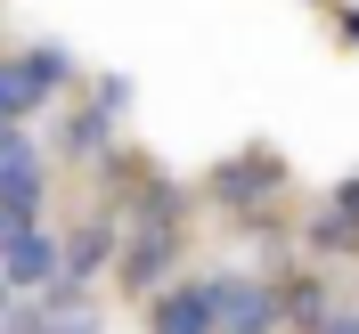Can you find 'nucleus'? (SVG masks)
I'll return each mask as SVG.
<instances>
[{
	"label": "nucleus",
	"mask_w": 359,
	"mask_h": 334,
	"mask_svg": "<svg viewBox=\"0 0 359 334\" xmlns=\"http://www.w3.org/2000/svg\"><path fill=\"white\" fill-rule=\"evenodd\" d=\"M147 326H156V334H221V326H212V293H204V277H188V286H163Z\"/></svg>",
	"instance_id": "7ed1b4c3"
},
{
	"label": "nucleus",
	"mask_w": 359,
	"mask_h": 334,
	"mask_svg": "<svg viewBox=\"0 0 359 334\" xmlns=\"http://www.w3.org/2000/svg\"><path fill=\"white\" fill-rule=\"evenodd\" d=\"M33 334H98L90 318H33Z\"/></svg>",
	"instance_id": "1a4fd4ad"
},
{
	"label": "nucleus",
	"mask_w": 359,
	"mask_h": 334,
	"mask_svg": "<svg viewBox=\"0 0 359 334\" xmlns=\"http://www.w3.org/2000/svg\"><path fill=\"white\" fill-rule=\"evenodd\" d=\"M204 293H212V326L221 334H269L278 326V293H269L262 277H245V269L204 277Z\"/></svg>",
	"instance_id": "f03ea898"
},
{
	"label": "nucleus",
	"mask_w": 359,
	"mask_h": 334,
	"mask_svg": "<svg viewBox=\"0 0 359 334\" xmlns=\"http://www.w3.org/2000/svg\"><path fill=\"white\" fill-rule=\"evenodd\" d=\"M0 277H8V286H49V277H57V245H49L41 228L8 237V245H0Z\"/></svg>",
	"instance_id": "423d86ee"
},
{
	"label": "nucleus",
	"mask_w": 359,
	"mask_h": 334,
	"mask_svg": "<svg viewBox=\"0 0 359 334\" xmlns=\"http://www.w3.org/2000/svg\"><path fill=\"white\" fill-rule=\"evenodd\" d=\"M0 188L25 196V204H41V155H33V139L17 123H0Z\"/></svg>",
	"instance_id": "0eeeda50"
},
{
	"label": "nucleus",
	"mask_w": 359,
	"mask_h": 334,
	"mask_svg": "<svg viewBox=\"0 0 359 334\" xmlns=\"http://www.w3.org/2000/svg\"><path fill=\"white\" fill-rule=\"evenodd\" d=\"M107 253H114V228H107V221H90V228H82V237H74V245H66V253H57V261H66V269H74V277H90V269L107 261Z\"/></svg>",
	"instance_id": "6e6552de"
},
{
	"label": "nucleus",
	"mask_w": 359,
	"mask_h": 334,
	"mask_svg": "<svg viewBox=\"0 0 359 334\" xmlns=\"http://www.w3.org/2000/svg\"><path fill=\"white\" fill-rule=\"evenodd\" d=\"M318 334H359V318H327V326H318Z\"/></svg>",
	"instance_id": "9d476101"
},
{
	"label": "nucleus",
	"mask_w": 359,
	"mask_h": 334,
	"mask_svg": "<svg viewBox=\"0 0 359 334\" xmlns=\"http://www.w3.org/2000/svg\"><path fill=\"white\" fill-rule=\"evenodd\" d=\"M172 253H180V228H172V221H156L147 237H131V245H123V286H131V293L163 286V261H172Z\"/></svg>",
	"instance_id": "20e7f679"
},
{
	"label": "nucleus",
	"mask_w": 359,
	"mask_h": 334,
	"mask_svg": "<svg viewBox=\"0 0 359 334\" xmlns=\"http://www.w3.org/2000/svg\"><path fill=\"white\" fill-rule=\"evenodd\" d=\"M74 74L66 49H25V57H0V123H25V114L41 106V98H57Z\"/></svg>",
	"instance_id": "f257e3e1"
},
{
	"label": "nucleus",
	"mask_w": 359,
	"mask_h": 334,
	"mask_svg": "<svg viewBox=\"0 0 359 334\" xmlns=\"http://www.w3.org/2000/svg\"><path fill=\"white\" fill-rule=\"evenodd\" d=\"M269 188H278V155H269V147H245L237 163H221V172H212V196H221V204L269 196Z\"/></svg>",
	"instance_id": "39448f33"
}]
</instances>
